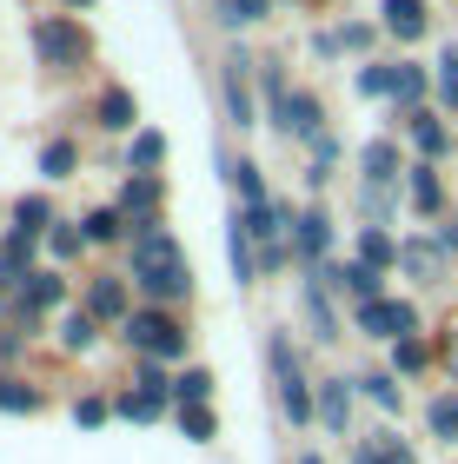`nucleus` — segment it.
Returning <instances> with one entry per match:
<instances>
[{"instance_id":"28","label":"nucleus","mask_w":458,"mask_h":464,"mask_svg":"<svg viewBox=\"0 0 458 464\" xmlns=\"http://www.w3.org/2000/svg\"><path fill=\"white\" fill-rule=\"evenodd\" d=\"M180 431L206 445V438H213V411H206V405H180Z\"/></svg>"},{"instance_id":"20","label":"nucleus","mask_w":458,"mask_h":464,"mask_svg":"<svg viewBox=\"0 0 458 464\" xmlns=\"http://www.w3.org/2000/svg\"><path fill=\"white\" fill-rule=\"evenodd\" d=\"M359 259H365L372 272H379V266H392V259H399V246H392L379 226H365V232H359Z\"/></svg>"},{"instance_id":"5","label":"nucleus","mask_w":458,"mask_h":464,"mask_svg":"<svg viewBox=\"0 0 458 464\" xmlns=\"http://www.w3.org/2000/svg\"><path fill=\"white\" fill-rule=\"evenodd\" d=\"M34 47L54 60V67H73L80 60V47H87V40H80V27H67V20H47V27L34 34Z\"/></svg>"},{"instance_id":"24","label":"nucleus","mask_w":458,"mask_h":464,"mask_svg":"<svg viewBox=\"0 0 458 464\" xmlns=\"http://www.w3.org/2000/svg\"><path fill=\"white\" fill-rule=\"evenodd\" d=\"M412 206H419V213H439V173H432V166H412Z\"/></svg>"},{"instance_id":"29","label":"nucleus","mask_w":458,"mask_h":464,"mask_svg":"<svg viewBox=\"0 0 458 464\" xmlns=\"http://www.w3.org/2000/svg\"><path fill=\"white\" fill-rule=\"evenodd\" d=\"M266 14V0H219V20H233V27H253Z\"/></svg>"},{"instance_id":"43","label":"nucleus","mask_w":458,"mask_h":464,"mask_svg":"<svg viewBox=\"0 0 458 464\" xmlns=\"http://www.w3.org/2000/svg\"><path fill=\"white\" fill-rule=\"evenodd\" d=\"M113 232H120V213H93L87 219V239H113Z\"/></svg>"},{"instance_id":"47","label":"nucleus","mask_w":458,"mask_h":464,"mask_svg":"<svg viewBox=\"0 0 458 464\" xmlns=\"http://www.w3.org/2000/svg\"><path fill=\"white\" fill-rule=\"evenodd\" d=\"M445 358H452V378H458V339H452V345H445Z\"/></svg>"},{"instance_id":"40","label":"nucleus","mask_w":458,"mask_h":464,"mask_svg":"<svg viewBox=\"0 0 458 464\" xmlns=\"http://www.w3.org/2000/svg\"><path fill=\"white\" fill-rule=\"evenodd\" d=\"M399 372H425V345L419 339H399Z\"/></svg>"},{"instance_id":"15","label":"nucleus","mask_w":458,"mask_h":464,"mask_svg":"<svg viewBox=\"0 0 458 464\" xmlns=\"http://www.w3.org/2000/svg\"><path fill=\"white\" fill-rule=\"evenodd\" d=\"M365 179H372V186H392V179H399V146H392V140H372V146H365Z\"/></svg>"},{"instance_id":"39","label":"nucleus","mask_w":458,"mask_h":464,"mask_svg":"<svg viewBox=\"0 0 458 464\" xmlns=\"http://www.w3.org/2000/svg\"><path fill=\"white\" fill-rule=\"evenodd\" d=\"M133 385L147 392V398H166V392H173V385H166V378H160V365H140V378H133Z\"/></svg>"},{"instance_id":"17","label":"nucleus","mask_w":458,"mask_h":464,"mask_svg":"<svg viewBox=\"0 0 458 464\" xmlns=\"http://www.w3.org/2000/svg\"><path fill=\"white\" fill-rule=\"evenodd\" d=\"M399 266L412 272V279H425V285H432V279H439V246H425V239H405V246H399Z\"/></svg>"},{"instance_id":"9","label":"nucleus","mask_w":458,"mask_h":464,"mask_svg":"<svg viewBox=\"0 0 458 464\" xmlns=\"http://www.w3.org/2000/svg\"><path fill=\"white\" fill-rule=\"evenodd\" d=\"M385 34L419 40L425 34V0H385Z\"/></svg>"},{"instance_id":"26","label":"nucleus","mask_w":458,"mask_h":464,"mask_svg":"<svg viewBox=\"0 0 458 464\" xmlns=\"http://www.w3.org/2000/svg\"><path fill=\"white\" fill-rule=\"evenodd\" d=\"M173 392H180V405H206V398H213V372H200V365H193Z\"/></svg>"},{"instance_id":"7","label":"nucleus","mask_w":458,"mask_h":464,"mask_svg":"<svg viewBox=\"0 0 458 464\" xmlns=\"http://www.w3.org/2000/svg\"><path fill=\"white\" fill-rule=\"evenodd\" d=\"M153 206H160V186H153V179H133V186H127V199H120V213L133 219V232H153V226H160V219H153Z\"/></svg>"},{"instance_id":"4","label":"nucleus","mask_w":458,"mask_h":464,"mask_svg":"<svg viewBox=\"0 0 458 464\" xmlns=\"http://www.w3.org/2000/svg\"><path fill=\"white\" fill-rule=\"evenodd\" d=\"M319 285H332V292H352L359 305H372V299H379V272H372L365 259H352V266H319Z\"/></svg>"},{"instance_id":"41","label":"nucleus","mask_w":458,"mask_h":464,"mask_svg":"<svg viewBox=\"0 0 458 464\" xmlns=\"http://www.w3.org/2000/svg\"><path fill=\"white\" fill-rule=\"evenodd\" d=\"M100 418H107V398H80L73 405V425H100Z\"/></svg>"},{"instance_id":"16","label":"nucleus","mask_w":458,"mask_h":464,"mask_svg":"<svg viewBox=\"0 0 458 464\" xmlns=\"http://www.w3.org/2000/svg\"><path fill=\"white\" fill-rule=\"evenodd\" d=\"M326 246H332V219L326 213H299V252L326 266Z\"/></svg>"},{"instance_id":"1","label":"nucleus","mask_w":458,"mask_h":464,"mask_svg":"<svg viewBox=\"0 0 458 464\" xmlns=\"http://www.w3.org/2000/svg\"><path fill=\"white\" fill-rule=\"evenodd\" d=\"M133 285L153 292V299H186L193 292V272H186L180 246L166 239V232H133Z\"/></svg>"},{"instance_id":"19","label":"nucleus","mask_w":458,"mask_h":464,"mask_svg":"<svg viewBox=\"0 0 458 464\" xmlns=\"http://www.w3.org/2000/svg\"><path fill=\"white\" fill-rule=\"evenodd\" d=\"M87 312H93V319H120V312H127V285H120V279H93Z\"/></svg>"},{"instance_id":"12","label":"nucleus","mask_w":458,"mask_h":464,"mask_svg":"<svg viewBox=\"0 0 458 464\" xmlns=\"http://www.w3.org/2000/svg\"><path fill=\"white\" fill-rule=\"evenodd\" d=\"M60 272H34V285L20 292V319H34V312H47V305H60Z\"/></svg>"},{"instance_id":"23","label":"nucleus","mask_w":458,"mask_h":464,"mask_svg":"<svg viewBox=\"0 0 458 464\" xmlns=\"http://www.w3.org/2000/svg\"><path fill=\"white\" fill-rule=\"evenodd\" d=\"M392 100H399L405 120H412V113H419V100H425V73H419V67H399V87H392Z\"/></svg>"},{"instance_id":"2","label":"nucleus","mask_w":458,"mask_h":464,"mask_svg":"<svg viewBox=\"0 0 458 464\" xmlns=\"http://www.w3.org/2000/svg\"><path fill=\"white\" fill-rule=\"evenodd\" d=\"M127 345L133 352H153V358H180L186 352V332L166 319V312H133V319H127Z\"/></svg>"},{"instance_id":"49","label":"nucleus","mask_w":458,"mask_h":464,"mask_svg":"<svg viewBox=\"0 0 458 464\" xmlns=\"http://www.w3.org/2000/svg\"><path fill=\"white\" fill-rule=\"evenodd\" d=\"M73 7H87V0H73Z\"/></svg>"},{"instance_id":"11","label":"nucleus","mask_w":458,"mask_h":464,"mask_svg":"<svg viewBox=\"0 0 458 464\" xmlns=\"http://www.w3.org/2000/svg\"><path fill=\"white\" fill-rule=\"evenodd\" d=\"M306 319H312V339H339V319H332V305H326V285L319 279H306Z\"/></svg>"},{"instance_id":"48","label":"nucleus","mask_w":458,"mask_h":464,"mask_svg":"<svg viewBox=\"0 0 458 464\" xmlns=\"http://www.w3.org/2000/svg\"><path fill=\"white\" fill-rule=\"evenodd\" d=\"M299 464H319V458H299Z\"/></svg>"},{"instance_id":"18","label":"nucleus","mask_w":458,"mask_h":464,"mask_svg":"<svg viewBox=\"0 0 458 464\" xmlns=\"http://www.w3.org/2000/svg\"><path fill=\"white\" fill-rule=\"evenodd\" d=\"M100 126H107V133H127V126H133V93H127V87H107V93H100Z\"/></svg>"},{"instance_id":"22","label":"nucleus","mask_w":458,"mask_h":464,"mask_svg":"<svg viewBox=\"0 0 458 464\" xmlns=\"http://www.w3.org/2000/svg\"><path fill=\"white\" fill-rule=\"evenodd\" d=\"M60 345H67V352H87V345H93V312H67V319H60Z\"/></svg>"},{"instance_id":"34","label":"nucleus","mask_w":458,"mask_h":464,"mask_svg":"<svg viewBox=\"0 0 458 464\" xmlns=\"http://www.w3.org/2000/svg\"><path fill=\"white\" fill-rule=\"evenodd\" d=\"M160 160H166V140L160 133H140L133 140V166H160Z\"/></svg>"},{"instance_id":"31","label":"nucleus","mask_w":458,"mask_h":464,"mask_svg":"<svg viewBox=\"0 0 458 464\" xmlns=\"http://www.w3.org/2000/svg\"><path fill=\"white\" fill-rule=\"evenodd\" d=\"M233 186L246 206H266V186H259V166H233Z\"/></svg>"},{"instance_id":"8","label":"nucleus","mask_w":458,"mask_h":464,"mask_svg":"<svg viewBox=\"0 0 458 464\" xmlns=\"http://www.w3.org/2000/svg\"><path fill=\"white\" fill-rule=\"evenodd\" d=\"M226 259H233V279H239V285L259 272V252H253V232H246V219H233V232H226Z\"/></svg>"},{"instance_id":"6","label":"nucleus","mask_w":458,"mask_h":464,"mask_svg":"<svg viewBox=\"0 0 458 464\" xmlns=\"http://www.w3.org/2000/svg\"><path fill=\"white\" fill-rule=\"evenodd\" d=\"M273 120L286 126V133H299V140H319V100H312V93H293Z\"/></svg>"},{"instance_id":"13","label":"nucleus","mask_w":458,"mask_h":464,"mask_svg":"<svg viewBox=\"0 0 458 464\" xmlns=\"http://www.w3.org/2000/svg\"><path fill=\"white\" fill-rule=\"evenodd\" d=\"M286 226H293V219H286L279 206H246V232L259 239V252H266V246H279V232H286Z\"/></svg>"},{"instance_id":"36","label":"nucleus","mask_w":458,"mask_h":464,"mask_svg":"<svg viewBox=\"0 0 458 464\" xmlns=\"http://www.w3.org/2000/svg\"><path fill=\"white\" fill-rule=\"evenodd\" d=\"M279 405H286V418H293V425H299V418H312V411H319V405H312V398H306V385L279 392Z\"/></svg>"},{"instance_id":"27","label":"nucleus","mask_w":458,"mask_h":464,"mask_svg":"<svg viewBox=\"0 0 458 464\" xmlns=\"http://www.w3.org/2000/svg\"><path fill=\"white\" fill-rule=\"evenodd\" d=\"M40 173H47V179H67V173H73V146H67V140H54L47 153H40Z\"/></svg>"},{"instance_id":"37","label":"nucleus","mask_w":458,"mask_h":464,"mask_svg":"<svg viewBox=\"0 0 458 464\" xmlns=\"http://www.w3.org/2000/svg\"><path fill=\"white\" fill-rule=\"evenodd\" d=\"M399 87V73H385V67H365L359 73V93H392Z\"/></svg>"},{"instance_id":"35","label":"nucleus","mask_w":458,"mask_h":464,"mask_svg":"<svg viewBox=\"0 0 458 464\" xmlns=\"http://www.w3.org/2000/svg\"><path fill=\"white\" fill-rule=\"evenodd\" d=\"M40 398L27 392V385H7V378H0V411H34Z\"/></svg>"},{"instance_id":"32","label":"nucleus","mask_w":458,"mask_h":464,"mask_svg":"<svg viewBox=\"0 0 458 464\" xmlns=\"http://www.w3.org/2000/svg\"><path fill=\"white\" fill-rule=\"evenodd\" d=\"M432 431L458 438V398H432Z\"/></svg>"},{"instance_id":"42","label":"nucleus","mask_w":458,"mask_h":464,"mask_svg":"<svg viewBox=\"0 0 458 464\" xmlns=\"http://www.w3.org/2000/svg\"><path fill=\"white\" fill-rule=\"evenodd\" d=\"M365 392H372V398H379V405H385V411H399V385H392V378H365Z\"/></svg>"},{"instance_id":"21","label":"nucleus","mask_w":458,"mask_h":464,"mask_svg":"<svg viewBox=\"0 0 458 464\" xmlns=\"http://www.w3.org/2000/svg\"><path fill=\"white\" fill-rule=\"evenodd\" d=\"M14 219H20V239H34V232H47V226H54V206H47V199H20V206H14Z\"/></svg>"},{"instance_id":"14","label":"nucleus","mask_w":458,"mask_h":464,"mask_svg":"<svg viewBox=\"0 0 458 464\" xmlns=\"http://www.w3.org/2000/svg\"><path fill=\"white\" fill-rule=\"evenodd\" d=\"M346 411H352V392H346V378L319 385V425H326V431H346Z\"/></svg>"},{"instance_id":"44","label":"nucleus","mask_w":458,"mask_h":464,"mask_svg":"<svg viewBox=\"0 0 458 464\" xmlns=\"http://www.w3.org/2000/svg\"><path fill=\"white\" fill-rule=\"evenodd\" d=\"M379 451H385V464H412V451L399 445V438H385V445H379Z\"/></svg>"},{"instance_id":"38","label":"nucleus","mask_w":458,"mask_h":464,"mask_svg":"<svg viewBox=\"0 0 458 464\" xmlns=\"http://www.w3.org/2000/svg\"><path fill=\"white\" fill-rule=\"evenodd\" d=\"M47 246L60 252V259H73V252H80V232H73V226H54V232H47Z\"/></svg>"},{"instance_id":"45","label":"nucleus","mask_w":458,"mask_h":464,"mask_svg":"<svg viewBox=\"0 0 458 464\" xmlns=\"http://www.w3.org/2000/svg\"><path fill=\"white\" fill-rule=\"evenodd\" d=\"M20 352V332H0V358H14Z\"/></svg>"},{"instance_id":"25","label":"nucleus","mask_w":458,"mask_h":464,"mask_svg":"<svg viewBox=\"0 0 458 464\" xmlns=\"http://www.w3.org/2000/svg\"><path fill=\"white\" fill-rule=\"evenodd\" d=\"M412 140H419V153H445V126L432 113H412Z\"/></svg>"},{"instance_id":"3","label":"nucleus","mask_w":458,"mask_h":464,"mask_svg":"<svg viewBox=\"0 0 458 464\" xmlns=\"http://www.w3.org/2000/svg\"><path fill=\"white\" fill-rule=\"evenodd\" d=\"M412 325H419V312L399 305V299H372V305H359V332H372V339H412Z\"/></svg>"},{"instance_id":"10","label":"nucleus","mask_w":458,"mask_h":464,"mask_svg":"<svg viewBox=\"0 0 458 464\" xmlns=\"http://www.w3.org/2000/svg\"><path fill=\"white\" fill-rule=\"evenodd\" d=\"M27 259H34V239H20V232H14V239L0 246V285H27L34 279Z\"/></svg>"},{"instance_id":"46","label":"nucleus","mask_w":458,"mask_h":464,"mask_svg":"<svg viewBox=\"0 0 458 464\" xmlns=\"http://www.w3.org/2000/svg\"><path fill=\"white\" fill-rule=\"evenodd\" d=\"M359 464H385V451H379V445H365V451H359Z\"/></svg>"},{"instance_id":"33","label":"nucleus","mask_w":458,"mask_h":464,"mask_svg":"<svg viewBox=\"0 0 458 464\" xmlns=\"http://www.w3.org/2000/svg\"><path fill=\"white\" fill-rule=\"evenodd\" d=\"M439 100L445 107H458V53L445 47V60H439Z\"/></svg>"},{"instance_id":"30","label":"nucleus","mask_w":458,"mask_h":464,"mask_svg":"<svg viewBox=\"0 0 458 464\" xmlns=\"http://www.w3.org/2000/svg\"><path fill=\"white\" fill-rule=\"evenodd\" d=\"M120 411H127V418H140V425H147V418H160V411H166V398H147V392H127V398H120Z\"/></svg>"}]
</instances>
